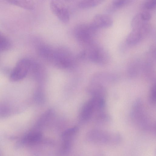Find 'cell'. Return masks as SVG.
I'll use <instances>...</instances> for the list:
<instances>
[{"label": "cell", "mask_w": 156, "mask_h": 156, "mask_svg": "<svg viewBox=\"0 0 156 156\" xmlns=\"http://www.w3.org/2000/svg\"><path fill=\"white\" fill-rule=\"evenodd\" d=\"M87 139L89 142L99 145H116L121 143L122 137L118 133L94 129L89 133Z\"/></svg>", "instance_id": "obj_1"}, {"label": "cell", "mask_w": 156, "mask_h": 156, "mask_svg": "<svg viewBox=\"0 0 156 156\" xmlns=\"http://www.w3.org/2000/svg\"><path fill=\"white\" fill-rule=\"evenodd\" d=\"M98 29L90 23L81 24L75 28L74 35L80 43L87 46L94 42L93 37Z\"/></svg>", "instance_id": "obj_2"}, {"label": "cell", "mask_w": 156, "mask_h": 156, "mask_svg": "<svg viewBox=\"0 0 156 156\" xmlns=\"http://www.w3.org/2000/svg\"><path fill=\"white\" fill-rule=\"evenodd\" d=\"M87 47L86 57L89 60L100 64H105L108 61L109 54L102 46L94 42Z\"/></svg>", "instance_id": "obj_3"}, {"label": "cell", "mask_w": 156, "mask_h": 156, "mask_svg": "<svg viewBox=\"0 0 156 156\" xmlns=\"http://www.w3.org/2000/svg\"><path fill=\"white\" fill-rule=\"evenodd\" d=\"M72 57L70 52L63 48L53 49L49 60L55 66L61 68L69 66L72 62Z\"/></svg>", "instance_id": "obj_4"}, {"label": "cell", "mask_w": 156, "mask_h": 156, "mask_svg": "<svg viewBox=\"0 0 156 156\" xmlns=\"http://www.w3.org/2000/svg\"><path fill=\"white\" fill-rule=\"evenodd\" d=\"M31 61L27 58L20 60L11 72L10 79L12 82L19 81L24 78L30 70Z\"/></svg>", "instance_id": "obj_5"}, {"label": "cell", "mask_w": 156, "mask_h": 156, "mask_svg": "<svg viewBox=\"0 0 156 156\" xmlns=\"http://www.w3.org/2000/svg\"><path fill=\"white\" fill-rule=\"evenodd\" d=\"M104 104V101L102 97H96L90 99L86 102L82 109L81 118L84 120H88L95 110L103 108Z\"/></svg>", "instance_id": "obj_6"}, {"label": "cell", "mask_w": 156, "mask_h": 156, "mask_svg": "<svg viewBox=\"0 0 156 156\" xmlns=\"http://www.w3.org/2000/svg\"><path fill=\"white\" fill-rule=\"evenodd\" d=\"M50 8L52 13L64 23L69 20V14L68 9L57 1L52 0L50 2Z\"/></svg>", "instance_id": "obj_7"}, {"label": "cell", "mask_w": 156, "mask_h": 156, "mask_svg": "<svg viewBox=\"0 0 156 156\" xmlns=\"http://www.w3.org/2000/svg\"><path fill=\"white\" fill-rule=\"evenodd\" d=\"M113 20L110 16L104 14H98L94 17L90 23L96 28L111 26Z\"/></svg>", "instance_id": "obj_8"}, {"label": "cell", "mask_w": 156, "mask_h": 156, "mask_svg": "<svg viewBox=\"0 0 156 156\" xmlns=\"http://www.w3.org/2000/svg\"><path fill=\"white\" fill-rule=\"evenodd\" d=\"M149 32L143 29H132L126 37V41L129 44H136L140 41Z\"/></svg>", "instance_id": "obj_9"}, {"label": "cell", "mask_w": 156, "mask_h": 156, "mask_svg": "<svg viewBox=\"0 0 156 156\" xmlns=\"http://www.w3.org/2000/svg\"><path fill=\"white\" fill-rule=\"evenodd\" d=\"M132 29H141L149 25L147 21L143 20L141 16L140 13L135 15L132 18L131 22Z\"/></svg>", "instance_id": "obj_10"}, {"label": "cell", "mask_w": 156, "mask_h": 156, "mask_svg": "<svg viewBox=\"0 0 156 156\" xmlns=\"http://www.w3.org/2000/svg\"><path fill=\"white\" fill-rule=\"evenodd\" d=\"M7 2L12 4L27 9L33 10L34 8V3L32 1L9 0Z\"/></svg>", "instance_id": "obj_11"}, {"label": "cell", "mask_w": 156, "mask_h": 156, "mask_svg": "<svg viewBox=\"0 0 156 156\" xmlns=\"http://www.w3.org/2000/svg\"><path fill=\"white\" fill-rule=\"evenodd\" d=\"M11 45V42L9 39L0 30V52L8 50Z\"/></svg>", "instance_id": "obj_12"}, {"label": "cell", "mask_w": 156, "mask_h": 156, "mask_svg": "<svg viewBox=\"0 0 156 156\" xmlns=\"http://www.w3.org/2000/svg\"><path fill=\"white\" fill-rule=\"evenodd\" d=\"M101 0H85L81 1L78 4L79 7L85 9L95 6L101 2Z\"/></svg>", "instance_id": "obj_13"}, {"label": "cell", "mask_w": 156, "mask_h": 156, "mask_svg": "<svg viewBox=\"0 0 156 156\" xmlns=\"http://www.w3.org/2000/svg\"><path fill=\"white\" fill-rule=\"evenodd\" d=\"M130 0H114L108 7V10L113 11L117 9L127 5L132 2Z\"/></svg>", "instance_id": "obj_14"}, {"label": "cell", "mask_w": 156, "mask_h": 156, "mask_svg": "<svg viewBox=\"0 0 156 156\" xmlns=\"http://www.w3.org/2000/svg\"><path fill=\"white\" fill-rule=\"evenodd\" d=\"M11 110L9 106L6 104L0 103V118L5 117L9 115Z\"/></svg>", "instance_id": "obj_15"}, {"label": "cell", "mask_w": 156, "mask_h": 156, "mask_svg": "<svg viewBox=\"0 0 156 156\" xmlns=\"http://www.w3.org/2000/svg\"><path fill=\"white\" fill-rule=\"evenodd\" d=\"M156 5L155 0H147L144 3L143 7L144 9L150 10L155 7Z\"/></svg>", "instance_id": "obj_16"}, {"label": "cell", "mask_w": 156, "mask_h": 156, "mask_svg": "<svg viewBox=\"0 0 156 156\" xmlns=\"http://www.w3.org/2000/svg\"><path fill=\"white\" fill-rule=\"evenodd\" d=\"M140 13L142 19L145 21H147L151 16V13L150 10L144 9Z\"/></svg>", "instance_id": "obj_17"}, {"label": "cell", "mask_w": 156, "mask_h": 156, "mask_svg": "<svg viewBox=\"0 0 156 156\" xmlns=\"http://www.w3.org/2000/svg\"><path fill=\"white\" fill-rule=\"evenodd\" d=\"M150 97L151 101L153 103L155 102L156 99V88L155 84L154 85L151 90L150 94Z\"/></svg>", "instance_id": "obj_18"}]
</instances>
